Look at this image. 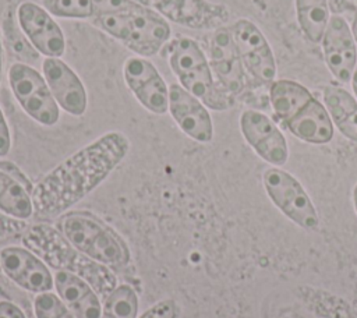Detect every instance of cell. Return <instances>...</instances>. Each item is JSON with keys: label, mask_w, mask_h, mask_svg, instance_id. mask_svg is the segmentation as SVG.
Listing matches in <instances>:
<instances>
[{"label": "cell", "mask_w": 357, "mask_h": 318, "mask_svg": "<svg viewBox=\"0 0 357 318\" xmlns=\"http://www.w3.org/2000/svg\"><path fill=\"white\" fill-rule=\"evenodd\" d=\"M131 142L121 131H107L79 148L33 184L35 213L56 218L99 187L128 155Z\"/></svg>", "instance_id": "cell-1"}, {"label": "cell", "mask_w": 357, "mask_h": 318, "mask_svg": "<svg viewBox=\"0 0 357 318\" xmlns=\"http://www.w3.org/2000/svg\"><path fill=\"white\" fill-rule=\"evenodd\" d=\"M322 95L333 126L342 135L357 144V99L349 91L336 85L325 86Z\"/></svg>", "instance_id": "cell-21"}, {"label": "cell", "mask_w": 357, "mask_h": 318, "mask_svg": "<svg viewBox=\"0 0 357 318\" xmlns=\"http://www.w3.org/2000/svg\"><path fill=\"white\" fill-rule=\"evenodd\" d=\"M142 4H145V3H139L137 0H93L95 17L105 15V14H117V13L132 11L138 7H141Z\"/></svg>", "instance_id": "cell-28"}, {"label": "cell", "mask_w": 357, "mask_h": 318, "mask_svg": "<svg viewBox=\"0 0 357 318\" xmlns=\"http://www.w3.org/2000/svg\"><path fill=\"white\" fill-rule=\"evenodd\" d=\"M0 318H26L22 310L11 301H0Z\"/></svg>", "instance_id": "cell-31"}, {"label": "cell", "mask_w": 357, "mask_h": 318, "mask_svg": "<svg viewBox=\"0 0 357 318\" xmlns=\"http://www.w3.org/2000/svg\"><path fill=\"white\" fill-rule=\"evenodd\" d=\"M319 43L331 74L340 82H350L357 66V42L347 21L340 15H331Z\"/></svg>", "instance_id": "cell-16"}, {"label": "cell", "mask_w": 357, "mask_h": 318, "mask_svg": "<svg viewBox=\"0 0 357 318\" xmlns=\"http://www.w3.org/2000/svg\"><path fill=\"white\" fill-rule=\"evenodd\" d=\"M208 59L215 78L226 92L236 96L245 89L247 71L229 26L212 31L208 42Z\"/></svg>", "instance_id": "cell-12"}, {"label": "cell", "mask_w": 357, "mask_h": 318, "mask_svg": "<svg viewBox=\"0 0 357 318\" xmlns=\"http://www.w3.org/2000/svg\"><path fill=\"white\" fill-rule=\"evenodd\" d=\"M148 7L177 25L215 31L225 26L230 13L226 6L208 0H144Z\"/></svg>", "instance_id": "cell-11"}, {"label": "cell", "mask_w": 357, "mask_h": 318, "mask_svg": "<svg viewBox=\"0 0 357 318\" xmlns=\"http://www.w3.org/2000/svg\"><path fill=\"white\" fill-rule=\"evenodd\" d=\"M33 184L25 173L10 160H0V212L18 220L35 213L32 202Z\"/></svg>", "instance_id": "cell-18"}, {"label": "cell", "mask_w": 357, "mask_h": 318, "mask_svg": "<svg viewBox=\"0 0 357 318\" xmlns=\"http://www.w3.org/2000/svg\"><path fill=\"white\" fill-rule=\"evenodd\" d=\"M11 149V132L7 123V119L3 113V109L0 107V158H4L8 155Z\"/></svg>", "instance_id": "cell-30"}, {"label": "cell", "mask_w": 357, "mask_h": 318, "mask_svg": "<svg viewBox=\"0 0 357 318\" xmlns=\"http://www.w3.org/2000/svg\"><path fill=\"white\" fill-rule=\"evenodd\" d=\"M138 296L135 290L127 285H117L102 303L100 318H137Z\"/></svg>", "instance_id": "cell-25"}, {"label": "cell", "mask_w": 357, "mask_h": 318, "mask_svg": "<svg viewBox=\"0 0 357 318\" xmlns=\"http://www.w3.org/2000/svg\"><path fill=\"white\" fill-rule=\"evenodd\" d=\"M33 311L36 318H75L63 300L52 292L36 294Z\"/></svg>", "instance_id": "cell-27"}, {"label": "cell", "mask_w": 357, "mask_h": 318, "mask_svg": "<svg viewBox=\"0 0 357 318\" xmlns=\"http://www.w3.org/2000/svg\"><path fill=\"white\" fill-rule=\"evenodd\" d=\"M350 84H351L354 96H356V99H357V66H356V68H354V71H353V75H351V78H350Z\"/></svg>", "instance_id": "cell-33"}, {"label": "cell", "mask_w": 357, "mask_h": 318, "mask_svg": "<svg viewBox=\"0 0 357 318\" xmlns=\"http://www.w3.org/2000/svg\"><path fill=\"white\" fill-rule=\"evenodd\" d=\"M178 308L174 300L166 298L148 308L139 318H177Z\"/></svg>", "instance_id": "cell-29"}, {"label": "cell", "mask_w": 357, "mask_h": 318, "mask_svg": "<svg viewBox=\"0 0 357 318\" xmlns=\"http://www.w3.org/2000/svg\"><path fill=\"white\" fill-rule=\"evenodd\" d=\"M350 28H351L353 36H354V39H356V42H357V10H356V13H354V17H353V21H351Z\"/></svg>", "instance_id": "cell-34"}, {"label": "cell", "mask_w": 357, "mask_h": 318, "mask_svg": "<svg viewBox=\"0 0 357 318\" xmlns=\"http://www.w3.org/2000/svg\"><path fill=\"white\" fill-rule=\"evenodd\" d=\"M7 82L20 107L33 121L45 127L59 123L61 109L42 73L29 64L15 61L7 70Z\"/></svg>", "instance_id": "cell-6"}, {"label": "cell", "mask_w": 357, "mask_h": 318, "mask_svg": "<svg viewBox=\"0 0 357 318\" xmlns=\"http://www.w3.org/2000/svg\"><path fill=\"white\" fill-rule=\"evenodd\" d=\"M262 183L271 201L290 220L307 230L318 227V212L307 191L293 174L273 166L264 172Z\"/></svg>", "instance_id": "cell-7"}, {"label": "cell", "mask_w": 357, "mask_h": 318, "mask_svg": "<svg viewBox=\"0 0 357 318\" xmlns=\"http://www.w3.org/2000/svg\"><path fill=\"white\" fill-rule=\"evenodd\" d=\"M169 114L191 139L208 144L213 138V123L208 107L180 84L169 85Z\"/></svg>", "instance_id": "cell-17"}, {"label": "cell", "mask_w": 357, "mask_h": 318, "mask_svg": "<svg viewBox=\"0 0 357 318\" xmlns=\"http://www.w3.org/2000/svg\"><path fill=\"white\" fill-rule=\"evenodd\" d=\"M240 131L245 142L265 162L280 167L287 162L289 146L279 127L262 112L247 109L240 116Z\"/></svg>", "instance_id": "cell-13"}, {"label": "cell", "mask_w": 357, "mask_h": 318, "mask_svg": "<svg viewBox=\"0 0 357 318\" xmlns=\"http://www.w3.org/2000/svg\"><path fill=\"white\" fill-rule=\"evenodd\" d=\"M165 53L177 84L197 96L208 109L223 112L234 105V96L220 86L208 54L195 39L178 35L167 42Z\"/></svg>", "instance_id": "cell-3"}, {"label": "cell", "mask_w": 357, "mask_h": 318, "mask_svg": "<svg viewBox=\"0 0 357 318\" xmlns=\"http://www.w3.org/2000/svg\"><path fill=\"white\" fill-rule=\"evenodd\" d=\"M353 205H354V209H356V213H357V184L353 188Z\"/></svg>", "instance_id": "cell-35"}, {"label": "cell", "mask_w": 357, "mask_h": 318, "mask_svg": "<svg viewBox=\"0 0 357 318\" xmlns=\"http://www.w3.org/2000/svg\"><path fill=\"white\" fill-rule=\"evenodd\" d=\"M296 293L307 308L321 318H357V305L326 290L298 286Z\"/></svg>", "instance_id": "cell-22"}, {"label": "cell", "mask_w": 357, "mask_h": 318, "mask_svg": "<svg viewBox=\"0 0 357 318\" xmlns=\"http://www.w3.org/2000/svg\"><path fill=\"white\" fill-rule=\"evenodd\" d=\"M57 296L70 308L75 318H100L102 303L96 290L75 273L57 271L53 275Z\"/></svg>", "instance_id": "cell-19"}, {"label": "cell", "mask_w": 357, "mask_h": 318, "mask_svg": "<svg viewBox=\"0 0 357 318\" xmlns=\"http://www.w3.org/2000/svg\"><path fill=\"white\" fill-rule=\"evenodd\" d=\"M91 24L141 57L160 53L172 39L169 21L146 4L127 13L98 15Z\"/></svg>", "instance_id": "cell-4"}, {"label": "cell", "mask_w": 357, "mask_h": 318, "mask_svg": "<svg viewBox=\"0 0 357 318\" xmlns=\"http://www.w3.org/2000/svg\"><path fill=\"white\" fill-rule=\"evenodd\" d=\"M284 126L298 139L308 144H328L333 138L335 126L322 102L315 96L298 109Z\"/></svg>", "instance_id": "cell-20"}, {"label": "cell", "mask_w": 357, "mask_h": 318, "mask_svg": "<svg viewBox=\"0 0 357 318\" xmlns=\"http://www.w3.org/2000/svg\"><path fill=\"white\" fill-rule=\"evenodd\" d=\"M42 74L59 107L70 116L81 117L88 109V92L79 75L61 57H45Z\"/></svg>", "instance_id": "cell-14"}, {"label": "cell", "mask_w": 357, "mask_h": 318, "mask_svg": "<svg viewBox=\"0 0 357 318\" xmlns=\"http://www.w3.org/2000/svg\"><path fill=\"white\" fill-rule=\"evenodd\" d=\"M3 70H4V50H3V42L0 36V82L3 78Z\"/></svg>", "instance_id": "cell-32"}, {"label": "cell", "mask_w": 357, "mask_h": 318, "mask_svg": "<svg viewBox=\"0 0 357 318\" xmlns=\"http://www.w3.org/2000/svg\"><path fill=\"white\" fill-rule=\"evenodd\" d=\"M46 8L53 17L64 20H88L95 17L93 0H49Z\"/></svg>", "instance_id": "cell-26"}, {"label": "cell", "mask_w": 357, "mask_h": 318, "mask_svg": "<svg viewBox=\"0 0 357 318\" xmlns=\"http://www.w3.org/2000/svg\"><path fill=\"white\" fill-rule=\"evenodd\" d=\"M229 29L245 71L259 82H273L278 74L276 60L262 31L247 18L236 20Z\"/></svg>", "instance_id": "cell-9"}, {"label": "cell", "mask_w": 357, "mask_h": 318, "mask_svg": "<svg viewBox=\"0 0 357 318\" xmlns=\"http://www.w3.org/2000/svg\"><path fill=\"white\" fill-rule=\"evenodd\" d=\"M57 229L82 254L109 268L128 264L130 250L126 241L96 216L86 212H66Z\"/></svg>", "instance_id": "cell-5"}, {"label": "cell", "mask_w": 357, "mask_h": 318, "mask_svg": "<svg viewBox=\"0 0 357 318\" xmlns=\"http://www.w3.org/2000/svg\"><path fill=\"white\" fill-rule=\"evenodd\" d=\"M0 266L4 275L29 293L50 292L53 275L49 266L26 247L10 245L0 251Z\"/></svg>", "instance_id": "cell-15"}, {"label": "cell", "mask_w": 357, "mask_h": 318, "mask_svg": "<svg viewBox=\"0 0 357 318\" xmlns=\"http://www.w3.org/2000/svg\"><path fill=\"white\" fill-rule=\"evenodd\" d=\"M22 244L49 268L71 272L85 279L99 296L106 297L117 286V278L109 266L82 254L54 226L47 223L31 225L22 236Z\"/></svg>", "instance_id": "cell-2"}, {"label": "cell", "mask_w": 357, "mask_h": 318, "mask_svg": "<svg viewBox=\"0 0 357 318\" xmlns=\"http://www.w3.org/2000/svg\"><path fill=\"white\" fill-rule=\"evenodd\" d=\"M123 80L138 103L153 114H165L169 109V85L148 59L130 56L123 63Z\"/></svg>", "instance_id": "cell-8"}, {"label": "cell", "mask_w": 357, "mask_h": 318, "mask_svg": "<svg viewBox=\"0 0 357 318\" xmlns=\"http://www.w3.org/2000/svg\"><path fill=\"white\" fill-rule=\"evenodd\" d=\"M297 22L305 38L312 43H319L329 22L328 0H294Z\"/></svg>", "instance_id": "cell-24"}, {"label": "cell", "mask_w": 357, "mask_h": 318, "mask_svg": "<svg viewBox=\"0 0 357 318\" xmlns=\"http://www.w3.org/2000/svg\"><path fill=\"white\" fill-rule=\"evenodd\" d=\"M314 95L303 84L293 80H275L269 85V102L275 114L284 123Z\"/></svg>", "instance_id": "cell-23"}, {"label": "cell", "mask_w": 357, "mask_h": 318, "mask_svg": "<svg viewBox=\"0 0 357 318\" xmlns=\"http://www.w3.org/2000/svg\"><path fill=\"white\" fill-rule=\"evenodd\" d=\"M17 24L29 45L43 57H63L66 53V35L49 10L33 1L18 4Z\"/></svg>", "instance_id": "cell-10"}]
</instances>
